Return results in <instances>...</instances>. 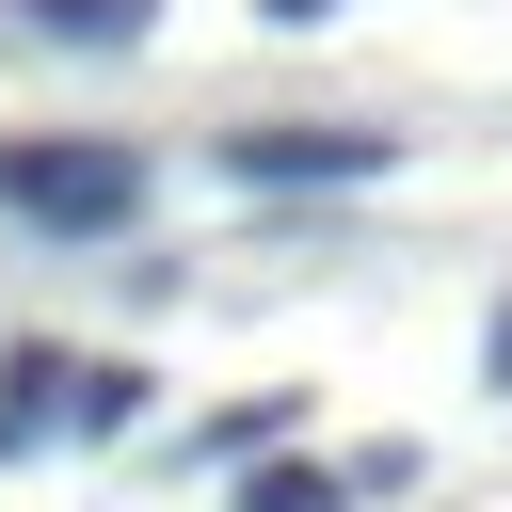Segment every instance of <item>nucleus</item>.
<instances>
[{
	"label": "nucleus",
	"instance_id": "1",
	"mask_svg": "<svg viewBox=\"0 0 512 512\" xmlns=\"http://www.w3.org/2000/svg\"><path fill=\"white\" fill-rule=\"evenodd\" d=\"M0 208L48 224V240H112L144 208V160L128 144H0Z\"/></svg>",
	"mask_w": 512,
	"mask_h": 512
},
{
	"label": "nucleus",
	"instance_id": "5",
	"mask_svg": "<svg viewBox=\"0 0 512 512\" xmlns=\"http://www.w3.org/2000/svg\"><path fill=\"white\" fill-rule=\"evenodd\" d=\"M112 416H144V384H128V368H80V352H64V432H112Z\"/></svg>",
	"mask_w": 512,
	"mask_h": 512
},
{
	"label": "nucleus",
	"instance_id": "6",
	"mask_svg": "<svg viewBox=\"0 0 512 512\" xmlns=\"http://www.w3.org/2000/svg\"><path fill=\"white\" fill-rule=\"evenodd\" d=\"M240 512H336V464H256Z\"/></svg>",
	"mask_w": 512,
	"mask_h": 512
},
{
	"label": "nucleus",
	"instance_id": "7",
	"mask_svg": "<svg viewBox=\"0 0 512 512\" xmlns=\"http://www.w3.org/2000/svg\"><path fill=\"white\" fill-rule=\"evenodd\" d=\"M496 384H512V304H496Z\"/></svg>",
	"mask_w": 512,
	"mask_h": 512
},
{
	"label": "nucleus",
	"instance_id": "3",
	"mask_svg": "<svg viewBox=\"0 0 512 512\" xmlns=\"http://www.w3.org/2000/svg\"><path fill=\"white\" fill-rule=\"evenodd\" d=\"M48 432H64V352H48V336H16V352H0V464H16V448H48Z\"/></svg>",
	"mask_w": 512,
	"mask_h": 512
},
{
	"label": "nucleus",
	"instance_id": "2",
	"mask_svg": "<svg viewBox=\"0 0 512 512\" xmlns=\"http://www.w3.org/2000/svg\"><path fill=\"white\" fill-rule=\"evenodd\" d=\"M224 176L240 192H336V176H384V128H224Z\"/></svg>",
	"mask_w": 512,
	"mask_h": 512
},
{
	"label": "nucleus",
	"instance_id": "4",
	"mask_svg": "<svg viewBox=\"0 0 512 512\" xmlns=\"http://www.w3.org/2000/svg\"><path fill=\"white\" fill-rule=\"evenodd\" d=\"M16 16H32L48 48H128V32L160 16V0H16Z\"/></svg>",
	"mask_w": 512,
	"mask_h": 512
}]
</instances>
